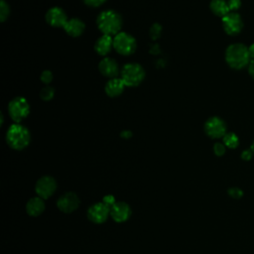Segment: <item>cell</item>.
Segmentation results:
<instances>
[{"instance_id":"cell-1","label":"cell","mask_w":254,"mask_h":254,"mask_svg":"<svg viewBox=\"0 0 254 254\" xmlns=\"http://www.w3.org/2000/svg\"><path fill=\"white\" fill-rule=\"evenodd\" d=\"M225 61L233 69H241L248 66L250 63L248 48L241 43L229 45L225 50Z\"/></svg>"},{"instance_id":"cell-2","label":"cell","mask_w":254,"mask_h":254,"mask_svg":"<svg viewBox=\"0 0 254 254\" xmlns=\"http://www.w3.org/2000/svg\"><path fill=\"white\" fill-rule=\"evenodd\" d=\"M96 26L103 35H117L122 27V18L113 10H105L98 14Z\"/></svg>"},{"instance_id":"cell-3","label":"cell","mask_w":254,"mask_h":254,"mask_svg":"<svg viewBox=\"0 0 254 254\" xmlns=\"http://www.w3.org/2000/svg\"><path fill=\"white\" fill-rule=\"evenodd\" d=\"M31 141L29 130L20 123L12 124L6 132V142L14 150L25 149Z\"/></svg>"},{"instance_id":"cell-4","label":"cell","mask_w":254,"mask_h":254,"mask_svg":"<svg viewBox=\"0 0 254 254\" xmlns=\"http://www.w3.org/2000/svg\"><path fill=\"white\" fill-rule=\"evenodd\" d=\"M145 77L144 68L136 63L126 64L121 70V79L126 86H137L139 85Z\"/></svg>"},{"instance_id":"cell-5","label":"cell","mask_w":254,"mask_h":254,"mask_svg":"<svg viewBox=\"0 0 254 254\" xmlns=\"http://www.w3.org/2000/svg\"><path fill=\"white\" fill-rule=\"evenodd\" d=\"M8 113L15 123H20L30 113V105L26 98L17 96L8 104Z\"/></svg>"},{"instance_id":"cell-6","label":"cell","mask_w":254,"mask_h":254,"mask_svg":"<svg viewBox=\"0 0 254 254\" xmlns=\"http://www.w3.org/2000/svg\"><path fill=\"white\" fill-rule=\"evenodd\" d=\"M113 49L122 56L132 55L136 50V40L125 32H119L113 38Z\"/></svg>"},{"instance_id":"cell-7","label":"cell","mask_w":254,"mask_h":254,"mask_svg":"<svg viewBox=\"0 0 254 254\" xmlns=\"http://www.w3.org/2000/svg\"><path fill=\"white\" fill-rule=\"evenodd\" d=\"M203 129L205 134L212 139L223 138V136L227 133L225 122L217 116L208 118L204 123Z\"/></svg>"},{"instance_id":"cell-8","label":"cell","mask_w":254,"mask_h":254,"mask_svg":"<svg viewBox=\"0 0 254 254\" xmlns=\"http://www.w3.org/2000/svg\"><path fill=\"white\" fill-rule=\"evenodd\" d=\"M222 28L229 36L239 34L243 29V21L241 16L236 12H230L222 18Z\"/></svg>"},{"instance_id":"cell-9","label":"cell","mask_w":254,"mask_h":254,"mask_svg":"<svg viewBox=\"0 0 254 254\" xmlns=\"http://www.w3.org/2000/svg\"><path fill=\"white\" fill-rule=\"evenodd\" d=\"M36 192L42 198L50 197L57 189L56 180L50 176L40 178L36 184Z\"/></svg>"},{"instance_id":"cell-10","label":"cell","mask_w":254,"mask_h":254,"mask_svg":"<svg viewBox=\"0 0 254 254\" xmlns=\"http://www.w3.org/2000/svg\"><path fill=\"white\" fill-rule=\"evenodd\" d=\"M110 214V207L103 201L92 204L87 210V216L90 221L94 223L104 222Z\"/></svg>"},{"instance_id":"cell-11","label":"cell","mask_w":254,"mask_h":254,"mask_svg":"<svg viewBox=\"0 0 254 254\" xmlns=\"http://www.w3.org/2000/svg\"><path fill=\"white\" fill-rule=\"evenodd\" d=\"M46 21L52 27L64 28L67 22V17L62 8L53 7L47 11Z\"/></svg>"},{"instance_id":"cell-12","label":"cell","mask_w":254,"mask_h":254,"mask_svg":"<svg viewBox=\"0 0 254 254\" xmlns=\"http://www.w3.org/2000/svg\"><path fill=\"white\" fill-rule=\"evenodd\" d=\"M78 204H79V199L74 192L64 193L58 199V202H57L59 209L65 213H69L75 210Z\"/></svg>"},{"instance_id":"cell-13","label":"cell","mask_w":254,"mask_h":254,"mask_svg":"<svg viewBox=\"0 0 254 254\" xmlns=\"http://www.w3.org/2000/svg\"><path fill=\"white\" fill-rule=\"evenodd\" d=\"M110 215L116 222H124L131 215V208L128 203L124 201L115 202L110 208Z\"/></svg>"},{"instance_id":"cell-14","label":"cell","mask_w":254,"mask_h":254,"mask_svg":"<svg viewBox=\"0 0 254 254\" xmlns=\"http://www.w3.org/2000/svg\"><path fill=\"white\" fill-rule=\"evenodd\" d=\"M98 69L100 73L106 77L114 78L119 73V66L115 60L111 58H104L98 64Z\"/></svg>"},{"instance_id":"cell-15","label":"cell","mask_w":254,"mask_h":254,"mask_svg":"<svg viewBox=\"0 0 254 254\" xmlns=\"http://www.w3.org/2000/svg\"><path fill=\"white\" fill-rule=\"evenodd\" d=\"M125 86L126 85L124 84V82L121 78L114 77V78H110L106 82L104 90H105V93L109 97H116V96H119L123 92Z\"/></svg>"},{"instance_id":"cell-16","label":"cell","mask_w":254,"mask_h":254,"mask_svg":"<svg viewBox=\"0 0 254 254\" xmlns=\"http://www.w3.org/2000/svg\"><path fill=\"white\" fill-rule=\"evenodd\" d=\"M64 29L68 36L76 38V37H79L83 33V31L85 29V25L81 20H79L77 18H72V19L67 20Z\"/></svg>"},{"instance_id":"cell-17","label":"cell","mask_w":254,"mask_h":254,"mask_svg":"<svg viewBox=\"0 0 254 254\" xmlns=\"http://www.w3.org/2000/svg\"><path fill=\"white\" fill-rule=\"evenodd\" d=\"M113 48V39L111 36L108 35H102L99 37L94 45L95 52L100 56H106L109 54L111 49Z\"/></svg>"},{"instance_id":"cell-18","label":"cell","mask_w":254,"mask_h":254,"mask_svg":"<svg viewBox=\"0 0 254 254\" xmlns=\"http://www.w3.org/2000/svg\"><path fill=\"white\" fill-rule=\"evenodd\" d=\"M45 209V203L42 197H32L26 205V210L29 215L31 216H38L42 214V212Z\"/></svg>"},{"instance_id":"cell-19","label":"cell","mask_w":254,"mask_h":254,"mask_svg":"<svg viewBox=\"0 0 254 254\" xmlns=\"http://www.w3.org/2000/svg\"><path fill=\"white\" fill-rule=\"evenodd\" d=\"M209 8L211 12L218 17L223 18L228 13H230L227 1L225 0H211L209 4Z\"/></svg>"},{"instance_id":"cell-20","label":"cell","mask_w":254,"mask_h":254,"mask_svg":"<svg viewBox=\"0 0 254 254\" xmlns=\"http://www.w3.org/2000/svg\"><path fill=\"white\" fill-rule=\"evenodd\" d=\"M222 141H223V144L225 145V147H227L229 149H235L239 145V138L237 137V135L235 133H232V132L226 133L223 136Z\"/></svg>"},{"instance_id":"cell-21","label":"cell","mask_w":254,"mask_h":254,"mask_svg":"<svg viewBox=\"0 0 254 254\" xmlns=\"http://www.w3.org/2000/svg\"><path fill=\"white\" fill-rule=\"evenodd\" d=\"M54 95H55V89H54L53 87L49 86V85L45 86V87L42 88L41 91H40V97H41V99L44 100V101H50V100H52L53 97H54Z\"/></svg>"},{"instance_id":"cell-22","label":"cell","mask_w":254,"mask_h":254,"mask_svg":"<svg viewBox=\"0 0 254 254\" xmlns=\"http://www.w3.org/2000/svg\"><path fill=\"white\" fill-rule=\"evenodd\" d=\"M9 13H10L9 5L6 3L5 0H1L0 1V19H1V22H4L8 18Z\"/></svg>"},{"instance_id":"cell-23","label":"cell","mask_w":254,"mask_h":254,"mask_svg":"<svg viewBox=\"0 0 254 254\" xmlns=\"http://www.w3.org/2000/svg\"><path fill=\"white\" fill-rule=\"evenodd\" d=\"M162 33V26L158 23H155L151 26L150 28V37L153 40H157L158 38H160Z\"/></svg>"},{"instance_id":"cell-24","label":"cell","mask_w":254,"mask_h":254,"mask_svg":"<svg viewBox=\"0 0 254 254\" xmlns=\"http://www.w3.org/2000/svg\"><path fill=\"white\" fill-rule=\"evenodd\" d=\"M53 77H54V75H53V73H52L51 70L46 69V70H44V71L41 73V81H42L43 83L47 84V85L53 80Z\"/></svg>"},{"instance_id":"cell-25","label":"cell","mask_w":254,"mask_h":254,"mask_svg":"<svg viewBox=\"0 0 254 254\" xmlns=\"http://www.w3.org/2000/svg\"><path fill=\"white\" fill-rule=\"evenodd\" d=\"M225 151H226V147H225V145H224L223 143L217 142V143H215V144L213 145V152H214V154H215L216 156L220 157V156L224 155Z\"/></svg>"},{"instance_id":"cell-26","label":"cell","mask_w":254,"mask_h":254,"mask_svg":"<svg viewBox=\"0 0 254 254\" xmlns=\"http://www.w3.org/2000/svg\"><path fill=\"white\" fill-rule=\"evenodd\" d=\"M228 194L232 197V198H236V199H239L242 197L243 195V191L241 189L239 188H236V187H233V188H230L228 190Z\"/></svg>"},{"instance_id":"cell-27","label":"cell","mask_w":254,"mask_h":254,"mask_svg":"<svg viewBox=\"0 0 254 254\" xmlns=\"http://www.w3.org/2000/svg\"><path fill=\"white\" fill-rule=\"evenodd\" d=\"M227 4H228V7H229V10L230 12H234L236 10H238L241 6V1L240 0H228L227 1Z\"/></svg>"},{"instance_id":"cell-28","label":"cell","mask_w":254,"mask_h":254,"mask_svg":"<svg viewBox=\"0 0 254 254\" xmlns=\"http://www.w3.org/2000/svg\"><path fill=\"white\" fill-rule=\"evenodd\" d=\"M102 201H103L106 205H108L110 208L115 204V198H114V196H113V195H111V194H107V195H105V196L103 197Z\"/></svg>"},{"instance_id":"cell-29","label":"cell","mask_w":254,"mask_h":254,"mask_svg":"<svg viewBox=\"0 0 254 254\" xmlns=\"http://www.w3.org/2000/svg\"><path fill=\"white\" fill-rule=\"evenodd\" d=\"M106 0H83V2L90 7H98L103 4Z\"/></svg>"},{"instance_id":"cell-30","label":"cell","mask_w":254,"mask_h":254,"mask_svg":"<svg viewBox=\"0 0 254 254\" xmlns=\"http://www.w3.org/2000/svg\"><path fill=\"white\" fill-rule=\"evenodd\" d=\"M254 154L252 153L251 150H244L242 153H241V159H243L244 161H249L252 159V156Z\"/></svg>"},{"instance_id":"cell-31","label":"cell","mask_w":254,"mask_h":254,"mask_svg":"<svg viewBox=\"0 0 254 254\" xmlns=\"http://www.w3.org/2000/svg\"><path fill=\"white\" fill-rule=\"evenodd\" d=\"M247 67H248V72H249V74L254 78V59L250 61V63H249V64H248Z\"/></svg>"},{"instance_id":"cell-32","label":"cell","mask_w":254,"mask_h":254,"mask_svg":"<svg viewBox=\"0 0 254 254\" xmlns=\"http://www.w3.org/2000/svg\"><path fill=\"white\" fill-rule=\"evenodd\" d=\"M120 135H121V137L127 139V138H130L132 136V133L129 130H124V131H122V133Z\"/></svg>"},{"instance_id":"cell-33","label":"cell","mask_w":254,"mask_h":254,"mask_svg":"<svg viewBox=\"0 0 254 254\" xmlns=\"http://www.w3.org/2000/svg\"><path fill=\"white\" fill-rule=\"evenodd\" d=\"M248 52H249L250 58L253 60L254 59V43L252 45H250V47H248Z\"/></svg>"},{"instance_id":"cell-34","label":"cell","mask_w":254,"mask_h":254,"mask_svg":"<svg viewBox=\"0 0 254 254\" xmlns=\"http://www.w3.org/2000/svg\"><path fill=\"white\" fill-rule=\"evenodd\" d=\"M250 150L252 151V153L254 154V141L252 142V144H251V147H250Z\"/></svg>"}]
</instances>
